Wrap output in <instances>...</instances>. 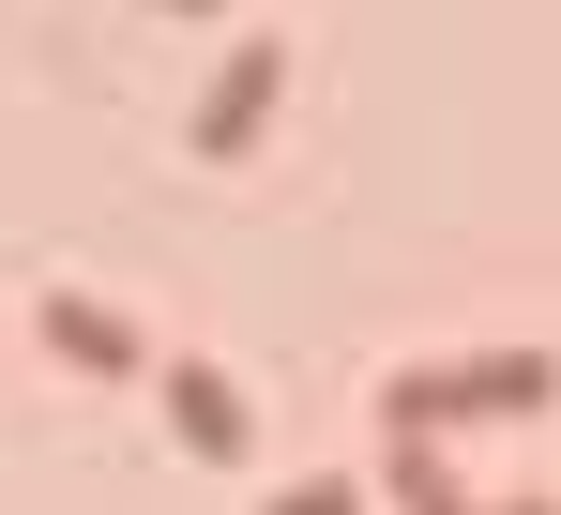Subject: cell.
I'll return each mask as SVG.
<instances>
[{
	"instance_id": "5b68a950",
	"label": "cell",
	"mask_w": 561,
	"mask_h": 515,
	"mask_svg": "<svg viewBox=\"0 0 561 515\" xmlns=\"http://www.w3.org/2000/svg\"><path fill=\"white\" fill-rule=\"evenodd\" d=\"M183 15H197V0H183Z\"/></svg>"
},
{
	"instance_id": "7a4b0ae2",
	"label": "cell",
	"mask_w": 561,
	"mask_h": 515,
	"mask_svg": "<svg viewBox=\"0 0 561 515\" xmlns=\"http://www.w3.org/2000/svg\"><path fill=\"white\" fill-rule=\"evenodd\" d=\"M31 334H46V364H77V379H122V364H137V319H122L106 288H46Z\"/></svg>"
},
{
	"instance_id": "6da1fadb",
	"label": "cell",
	"mask_w": 561,
	"mask_h": 515,
	"mask_svg": "<svg viewBox=\"0 0 561 515\" xmlns=\"http://www.w3.org/2000/svg\"><path fill=\"white\" fill-rule=\"evenodd\" d=\"M274 77H288V46H274V31H243V46L213 61V91H197V152H259V122H274Z\"/></svg>"
},
{
	"instance_id": "3957f363",
	"label": "cell",
	"mask_w": 561,
	"mask_h": 515,
	"mask_svg": "<svg viewBox=\"0 0 561 515\" xmlns=\"http://www.w3.org/2000/svg\"><path fill=\"white\" fill-rule=\"evenodd\" d=\"M168 425H183V455H243V379H213V364H168Z\"/></svg>"
},
{
	"instance_id": "277c9868",
	"label": "cell",
	"mask_w": 561,
	"mask_h": 515,
	"mask_svg": "<svg viewBox=\"0 0 561 515\" xmlns=\"http://www.w3.org/2000/svg\"><path fill=\"white\" fill-rule=\"evenodd\" d=\"M274 515H350V485H288V501Z\"/></svg>"
}]
</instances>
